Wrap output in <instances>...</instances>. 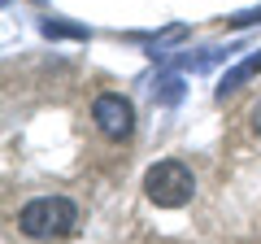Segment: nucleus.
Instances as JSON below:
<instances>
[{
	"label": "nucleus",
	"mask_w": 261,
	"mask_h": 244,
	"mask_svg": "<svg viewBox=\"0 0 261 244\" xmlns=\"http://www.w3.org/2000/svg\"><path fill=\"white\" fill-rule=\"evenodd\" d=\"M79 227V205L70 197H35L18 209V231L35 244H53L74 235Z\"/></svg>",
	"instance_id": "1"
},
{
	"label": "nucleus",
	"mask_w": 261,
	"mask_h": 244,
	"mask_svg": "<svg viewBox=\"0 0 261 244\" xmlns=\"http://www.w3.org/2000/svg\"><path fill=\"white\" fill-rule=\"evenodd\" d=\"M144 197L157 209H183L196 197V170L183 157H161L144 170Z\"/></svg>",
	"instance_id": "2"
},
{
	"label": "nucleus",
	"mask_w": 261,
	"mask_h": 244,
	"mask_svg": "<svg viewBox=\"0 0 261 244\" xmlns=\"http://www.w3.org/2000/svg\"><path fill=\"white\" fill-rule=\"evenodd\" d=\"M92 127L109 144H126L130 135H135V105L122 92H100L92 101Z\"/></svg>",
	"instance_id": "3"
},
{
	"label": "nucleus",
	"mask_w": 261,
	"mask_h": 244,
	"mask_svg": "<svg viewBox=\"0 0 261 244\" xmlns=\"http://www.w3.org/2000/svg\"><path fill=\"white\" fill-rule=\"evenodd\" d=\"M257 75H261V48H257V53H248L244 61H235V66L226 70L222 79H218V92H214V96H218V101H226V96L244 92V87H248Z\"/></svg>",
	"instance_id": "4"
},
{
	"label": "nucleus",
	"mask_w": 261,
	"mask_h": 244,
	"mask_svg": "<svg viewBox=\"0 0 261 244\" xmlns=\"http://www.w3.org/2000/svg\"><path fill=\"white\" fill-rule=\"evenodd\" d=\"M152 101L157 105H178L183 101V75H161L152 83Z\"/></svg>",
	"instance_id": "5"
},
{
	"label": "nucleus",
	"mask_w": 261,
	"mask_h": 244,
	"mask_svg": "<svg viewBox=\"0 0 261 244\" xmlns=\"http://www.w3.org/2000/svg\"><path fill=\"white\" fill-rule=\"evenodd\" d=\"M44 35H79V39H83L87 31L83 27H65V22H44Z\"/></svg>",
	"instance_id": "6"
},
{
	"label": "nucleus",
	"mask_w": 261,
	"mask_h": 244,
	"mask_svg": "<svg viewBox=\"0 0 261 244\" xmlns=\"http://www.w3.org/2000/svg\"><path fill=\"white\" fill-rule=\"evenodd\" d=\"M252 131L261 135V105H257V109H252Z\"/></svg>",
	"instance_id": "7"
}]
</instances>
